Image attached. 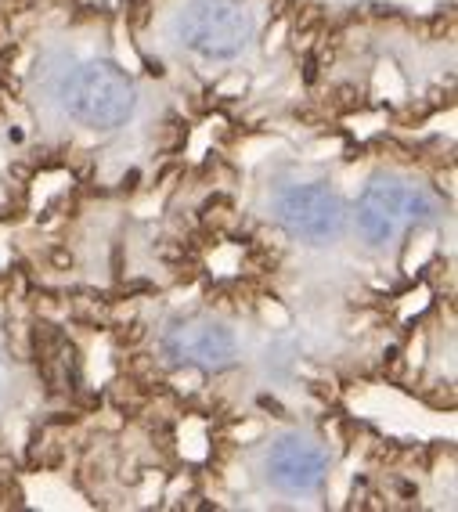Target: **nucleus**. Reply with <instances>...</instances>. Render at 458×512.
<instances>
[{
    "label": "nucleus",
    "instance_id": "nucleus-3",
    "mask_svg": "<svg viewBox=\"0 0 458 512\" xmlns=\"http://www.w3.org/2000/svg\"><path fill=\"white\" fill-rule=\"evenodd\" d=\"M177 37L202 58H235L253 40V15L239 0H192L177 22Z\"/></svg>",
    "mask_w": 458,
    "mask_h": 512
},
{
    "label": "nucleus",
    "instance_id": "nucleus-2",
    "mask_svg": "<svg viewBox=\"0 0 458 512\" xmlns=\"http://www.w3.org/2000/svg\"><path fill=\"white\" fill-rule=\"evenodd\" d=\"M437 217V199L404 181H372L358 199V231L365 242L383 246L412 224Z\"/></svg>",
    "mask_w": 458,
    "mask_h": 512
},
{
    "label": "nucleus",
    "instance_id": "nucleus-6",
    "mask_svg": "<svg viewBox=\"0 0 458 512\" xmlns=\"http://www.w3.org/2000/svg\"><path fill=\"white\" fill-rule=\"evenodd\" d=\"M325 473H329V458L307 440H278L267 455V476L285 494H314L325 484Z\"/></svg>",
    "mask_w": 458,
    "mask_h": 512
},
{
    "label": "nucleus",
    "instance_id": "nucleus-4",
    "mask_svg": "<svg viewBox=\"0 0 458 512\" xmlns=\"http://www.w3.org/2000/svg\"><path fill=\"white\" fill-rule=\"evenodd\" d=\"M278 220L282 228L307 242H332L343 231L347 210L325 184H293L278 195Z\"/></svg>",
    "mask_w": 458,
    "mask_h": 512
},
{
    "label": "nucleus",
    "instance_id": "nucleus-1",
    "mask_svg": "<svg viewBox=\"0 0 458 512\" xmlns=\"http://www.w3.org/2000/svg\"><path fill=\"white\" fill-rule=\"evenodd\" d=\"M58 98H62V109L76 123L94 130L120 127L138 109L134 83L127 80V73H120L109 62H87L80 69H73L58 87Z\"/></svg>",
    "mask_w": 458,
    "mask_h": 512
},
{
    "label": "nucleus",
    "instance_id": "nucleus-5",
    "mask_svg": "<svg viewBox=\"0 0 458 512\" xmlns=\"http://www.w3.org/2000/svg\"><path fill=\"white\" fill-rule=\"evenodd\" d=\"M163 354L174 365L202 368V372H220L239 354V343L213 318H184L163 336Z\"/></svg>",
    "mask_w": 458,
    "mask_h": 512
}]
</instances>
